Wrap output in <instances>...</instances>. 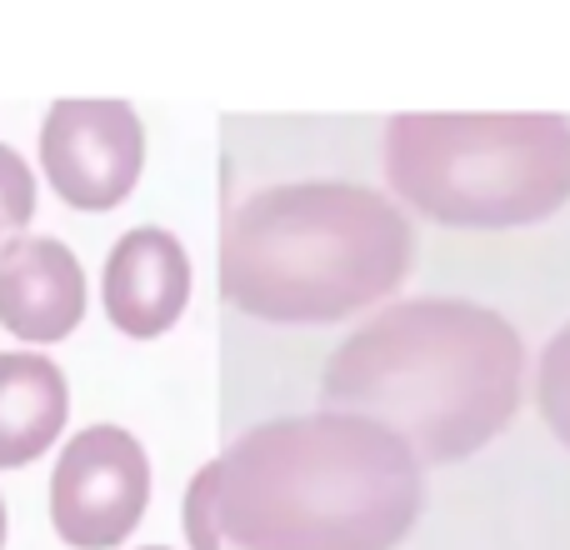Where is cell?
Returning a JSON list of instances; mask_svg holds the SVG:
<instances>
[{
  "label": "cell",
  "mask_w": 570,
  "mask_h": 550,
  "mask_svg": "<svg viewBox=\"0 0 570 550\" xmlns=\"http://www.w3.org/2000/svg\"><path fill=\"white\" fill-rule=\"evenodd\" d=\"M216 465V526L240 550H391L421 515V461L365 415L246 431Z\"/></svg>",
  "instance_id": "6da1fadb"
},
{
  "label": "cell",
  "mask_w": 570,
  "mask_h": 550,
  "mask_svg": "<svg viewBox=\"0 0 570 550\" xmlns=\"http://www.w3.org/2000/svg\"><path fill=\"white\" fill-rule=\"evenodd\" d=\"M525 345L505 315L475 301H401L335 345L321 375L325 411L365 415L415 461H465L521 405Z\"/></svg>",
  "instance_id": "7a4b0ae2"
},
{
  "label": "cell",
  "mask_w": 570,
  "mask_h": 550,
  "mask_svg": "<svg viewBox=\"0 0 570 550\" xmlns=\"http://www.w3.org/2000/svg\"><path fill=\"white\" fill-rule=\"evenodd\" d=\"M411 240L405 210L365 186H266L226 216L220 291L256 321L331 325L405 281Z\"/></svg>",
  "instance_id": "3957f363"
},
{
  "label": "cell",
  "mask_w": 570,
  "mask_h": 550,
  "mask_svg": "<svg viewBox=\"0 0 570 550\" xmlns=\"http://www.w3.org/2000/svg\"><path fill=\"white\" fill-rule=\"evenodd\" d=\"M395 196L445 226H531L570 200V120L551 110H405L385 126Z\"/></svg>",
  "instance_id": "277c9868"
},
{
  "label": "cell",
  "mask_w": 570,
  "mask_h": 550,
  "mask_svg": "<svg viewBox=\"0 0 570 550\" xmlns=\"http://www.w3.org/2000/svg\"><path fill=\"white\" fill-rule=\"evenodd\" d=\"M150 501V461L126 425H86L50 475V521L76 550H116Z\"/></svg>",
  "instance_id": "5b68a950"
},
{
  "label": "cell",
  "mask_w": 570,
  "mask_h": 550,
  "mask_svg": "<svg viewBox=\"0 0 570 550\" xmlns=\"http://www.w3.org/2000/svg\"><path fill=\"white\" fill-rule=\"evenodd\" d=\"M46 180L66 206L110 210L136 190L146 130L130 100H56L40 126Z\"/></svg>",
  "instance_id": "8992f818"
},
{
  "label": "cell",
  "mask_w": 570,
  "mask_h": 550,
  "mask_svg": "<svg viewBox=\"0 0 570 550\" xmlns=\"http://www.w3.org/2000/svg\"><path fill=\"white\" fill-rule=\"evenodd\" d=\"M86 321V271L56 236H16L0 251V325L20 341H66Z\"/></svg>",
  "instance_id": "52a82bcc"
},
{
  "label": "cell",
  "mask_w": 570,
  "mask_h": 550,
  "mask_svg": "<svg viewBox=\"0 0 570 550\" xmlns=\"http://www.w3.org/2000/svg\"><path fill=\"white\" fill-rule=\"evenodd\" d=\"M190 301V256L170 230L136 226L106 261V311L126 335H166Z\"/></svg>",
  "instance_id": "ba28073f"
},
{
  "label": "cell",
  "mask_w": 570,
  "mask_h": 550,
  "mask_svg": "<svg viewBox=\"0 0 570 550\" xmlns=\"http://www.w3.org/2000/svg\"><path fill=\"white\" fill-rule=\"evenodd\" d=\"M70 411L66 375L36 351L0 355V465H30L60 435Z\"/></svg>",
  "instance_id": "9c48e42d"
},
{
  "label": "cell",
  "mask_w": 570,
  "mask_h": 550,
  "mask_svg": "<svg viewBox=\"0 0 570 550\" xmlns=\"http://www.w3.org/2000/svg\"><path fill=\"white\" fill-rule=\"evenodd\" d=\"M535 401H541V415L551 421V431L570 445V321L551 335V345H546V355H541Z\"/></svg>",
  "instance_id": "30bf717a"
},
{
  "label": "cell",
  "mask_w": 570,
  "mask_h": 550,
  "mask_svg": "<svg viewBox=\"0 0 570 550\" xmlns=\"http://www.w3.org/2000/svg\"><path fill=\"white\" fill-rule=\"evenodd\" d=\"M30 216H36V170L10 146H0V251L30 226Z\"/></svg>",
  "instance_id": "8fae6325"
},
{
  "label": "cell",
  "mask_w": 570,
  "mask_h": 550,
  "mask_svg": "<svg viewBox=\"0 0 570 550\" xmlns=\"http://www.w3.org/2000/svg\"><path fill=\"white\" fill-rule=\"evenodd\" d=\"M186 531H190V546L196 550H220V526H216V465L190 481V495H186Z\"/></svg>",
  "instance_id": "7c38bea8"
},
{
  "label": "cell",
  "mask_w": 570,
  "mask_h": 550,
  "mask_svg": "<svg viewBox=\"0 0 570 550\" xmlns=\"http://www.w3.org/2000/svg\"><path fill=\"white\" fill-rule=\"evenodd\" d=\"M0 550H6V501H0Z\"/></svg>",
  "instance_id": "4fadbf2b"
},
{
  "label": "cell",
  "mask_w": 570,
  "mask_h": 550,
  "mask_svg": "<svg viewBox=\"0 0 570 550\" xmlns=\"http://www.w3.org/2000/svg\"><path fill=\"white\" fill-rule=\"evenodd\" d=\"M140 550H170V546H140Z\"/></svg>",
  "instance_id": "5bb4252c"
}]
</instances>
